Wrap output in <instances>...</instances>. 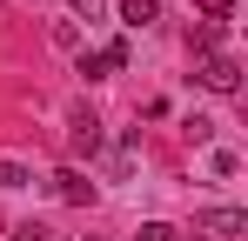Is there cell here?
Masks as SVG:
<instances>
[{
	"label": "cell",
	"instance_id": "cell-1",
	"mask_svg": "<svg viewBox=\"0 0 248 241\" xmlns=\"http://www.w3.org/2000/svg\"><path fill=\"white\" fill-rule=\"evenodd\" d=\"M195 80L215 87V94H235V87H242V60H235V54H202V60H195Z\"/></svg>",
	"mask_w": 248,
	"mask_h": 241
},
{
	"label": "cell",
	"instance_id": "cell-2",
	"mask_svg": "<svg viewBox=\"0 0 248 241\" xmlns=\"http://www.w3.org/2000/svg\"><path fill=\"white\" fill-rule=\"evenodd\" d=\"M242 228H248L242 208H208V214H195V235H202V241H235Z\"/></svg>",
	"mask_w": 248,
	"mask_h": 241
},
{
	"label": "cell",
	"instance_id": "cell-3",
	"mask_svg": "<svg viewBox=\"0 0 248 241\" xmlns=\"http://www.w3.org/2000/svg\"><path fill=\"white\" fill-rule=\"evenodd\" d=\"M54 195L67 201V208H81V201H94V181H87L81 167H61V174H54Z\"/></svg>",
	"mask_w": 248,
	"mask_h": 241
},
{
	"label": "cell",
	"instance_id": "cell-4",
	"mask_svg": "<svg viewBox=\"0 0 248 241\" xmlns=\"http://www.w3.org/2000/svg\"><path fill=\"white\" fill-rule=\"evenodd\" d=\"M161 20V0H121V27H155Z\"/></svg>",
	"mask_w": 248,
	"mask_h": 241
},
{
	"label": "cell",
	"instance_id": "cell-5",
	"mask_svg": "<svg viewBox=\"0 0 248 241\" xmlns=\"http://www.w3.org/2000/svg\"><path fill=\"white\" fill-rule=\"evenodd\" d=\"M67 148H74V154H94V148H101V120H94V114H74V141H67Z\"/></svg>",
	"mask_w": 248,
	"mask_h": 241
},
{
	"label": "cell",
	"instance_id": "cell-6",
	"mask_svg": "<svg viewBox=\"0 0 248 241\" xmlns=\"http://www.w3.org/2000/svg\"><path fill=\"white\" fill-rule=\"evenodd\" d=\"M181 127H188V141H195V148H208V141H215V120H208V114H188Z\"/></svg>",
	"mask_w": 248,
	"mask_h": 241
},
{
	"label": "cell",
	"instance_id": "cell-7",
	"mask_svg": "<svg viewBox=\"0 0 248 241\" xmlns=\"http://www.w3.org/2000/svg\"><path fill=\"white\" fill-rule=\"evenodd\" d=\"M127 241H181V235H174L168 221H141V228H134V235H127Z\"/></svg>",
	"mask_w": 248,
	"mask_h": 241
},
{
	"label": "cell",
	"instance_id": "cell-8",
	"mask_svg": "<svg viewBox=\"0 0 248 241\" xmlns=\"http://www.w3.org/2000/svg\"><path fill=\"white\" fill-rule=\"evenodd\" d=\"M0 188H7V195L27 188V167H20V161H0Z\"/></svg>",
	"mask_w": 248,
	"mask_h": 241
},
{
	"label": "cell",
	"instance_id": "cell-9",
	"mask_svg": "<svg viewBox=\"0 0 248 241\" xmlns=\"http://www.w3.org/2000/svg\"><path fill=\"white\" fill-rule=\"evenodd\" d=\"M101 60H108V74H121V67H127V40H108V47H101Z\"/></svg>",
	"mask_w": 248,
	"mask_h": 241
},
{
	"label": "cell",
	"instance_id": "cell-10",
	"mask_svg": "<svg viewBox=\"0 0 248 241\" xmlns=\"http://www.w3.org/2000/svg\"><path fill=\"white\" fill-rule=\"evenodd\" d=\"M208 167H215V174H221V181H228V174H242V161L228 154V148H215V154H208Z\"/></svg>",
	"mask_w": 248,
	"mask_h": 241
},
{
	"label": "cell",
	"instance_id": "cell-11",
	"mask_svg": "<svg viewBox=\"0 0 248 241\" xmlns=\"http://www.w3.org/2000/svg\"><path fill=\"white\" fill-rule=\"evenodd\" d=\"M202 14H208V27H221V20L235 14V0H202Z\"/></svg>",
	"mask_w": 248,
	"mask_h": 241
},
{
	"label": "cell",
	"instance_id": "cell-12",
	"mask_svg": "<svg viewBox=\"0 0 248 241\" xmlns=\"http://www.w3.org/2000/svg\"><path fill=\"white\" fill-rule=\"evenodd\" d=\"M81 74H87V80H108V60H101V47H94V54H81Z\"/></svg>",
	"mask_w": 248,
	"mask_h": 241
},
{
	"label": "cell",
	"instance_id": "cell-13",
	"mask_svg": "<svg viewBox=\"0 0 248 241\" xmlns=\"http://www.w3.org/2000/svg\"><path fill=\"white\" fill-rule=\"evenodd\" d=\"M14 241H47V228H41V221H20V228H14Z\"/></svg>",
	"mask_w": 248,
	"mask_h": 241
},
{
	"label": "cell",
	"instance_id": "cell-14",
	"mask_svg": "<svg viewBox=\"0 0 248 241\" xmlns=\"http://www.w3.org/2000/svg\"><path fill=\"white\" fill-rule=\"evenodd\" d=\"M67 7H74V14H87V20L101 14V0H67Z\"/></svg>",
	"mask_w": 248,
	"mask_h": 241
},
{
	"label": "cell",
	"instance_id": "cell-15",
	"mask_svg": "<svg viewBox=\"0 0 248 241\" xmlns=\"http://www.w3.org/2000/svg\"><path fill=\"white\" fill-rule=\"evenodd\" d=\"M195 241H202V235H195Z\"/></svg>",
	"mask_w": 248,
	"mask_h": 241
}]
</instances>
